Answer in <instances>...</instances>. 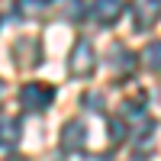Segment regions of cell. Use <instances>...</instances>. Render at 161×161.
<instances>
[{
    "instance_id": "cell-1",
    "label": "cell",
    "mask_w": 161,
    "mask_h": 161,
    "mask_svg": "<svg viewBox=\"0 0 161 161\" xmlns=\"http://www.w3.org/2000/svg\"><path fill=\"white\" fill-rule=\"evenodd\" d=\"M93 68H97V52H93L90 39H77L71 45V55H68V71L74 77H90Z\"/></svg>"
},
{
    "instance_id": "cell-2",
    "label": "cell",
    "mask_w": 161,
    "mask_h": 161,
    "mask_svg": "<svg viewBox=\"0 0 161 161\" xmlns=\"http://www.w3.org/2000/svg\"><path fill=\"white\" fill-rule=\"evenodd\" d=\"M52 100H55V87H52V84H39V80H32V84H23L19 87V103H23V110H29V113L48 110Z\"/></svg>"
},
{
    "instance_id": "cell-3",
    "label": "cell",
    "mask_w": 161,
    "mask_h": 161,
    "mask_svg": "<svg viewBox=\"0 0 161 161\" xmlns=\"http://www.w3.org/2000/svg\"><path fill=\"white\" fill-rule=\"evenodd\" d=\"M136 16H132V23H136V29L145 32V29H152V26L158 23L161 16V0H136Z\"/></svg>"
},
{
    "instance_id": "cell-4",
    "label": "cell",
    "mask_w": 161,
    "mask_h": 161,
    "mask_svg": "<svg viewBox=\"0 0 161 161\" xmlns=\"http://www.w3.org/2000/svg\"><path fill=\"white\" fill-rule=\"evenodd\" d=\"M87 145V126L80 119H71V123L61 126V148L64 152H80Z\"/></svg>"
},
{
    "instance_id": "cell-5",
    "label": "cell",
    "mask_w": 161,
    "mask_h": 161,
    "mask_svg": "<svg viewBox=\"0 0 161 161\" xmlns=\"http://www.w3.org/2000/svg\"><path fill=\"white\" fill-rule=\"evenodd\" d=\"M13 58H16V64H23V68H36V64L42 61V48H39L36 39H16V42H13Z\"/></svg>"
},
{
    "instance_id": "cell-6",
    "label": "cell",
    "mask_w": 161,
    "mask_h": 161,
    "mask_svg": "<svg viewBox=\"0 0 161 161\" xmlns=\"http://www.w3.org/2000/svg\"><path fill=\"white\" fill-rule=\"evenodd\" d=\"M90 16L100 26H113L119 16H123V0H97L90 7Z\"/></svg>"
},
{
    "instance_id": "cell-7",
    "label": "cell",
    "mask_w": 161,
    "mask_h": 161,
    "mask_svg": "<svg viewBox=\"0 0 161 161\" xmlns=\"http://www.w3.org/2000/svg\"><path fill=\"white\" fill-rule=\"evenodd\" d=\"M19 132H23V126H19V119H0V148H16L19 145Z\"/></svg>"
},
{
    "instance_id": "cell-8",
    "label": "cell",
    "mask_w": 161,
    "mask_h": 161,
    "mask_svg": "<svg viewBox=\"0 0 161 161\" xmlns=\"http://www.w3.org/2000/svg\"><path fill=\"white\" fill-rule=\"evenodd\" d=\"M58 13L64 19H77L84 16V7H80V0H58Z\"/></svg>"
},
{
    "instance_id": "cell-9",
    "label": "cell",
    "mask_w": 161,
    "mask_h": 161,
    "mask_svg": "<svg viewBox=\"0 0 161 161\" xmlns=\"http://www.w3.org/2000/svg\"><path fill=\"white\" fill-rule=\"evenodd\" d=\"M145 64L155 71H161V42H152L148 48H145Z\"/></svg>"
},
{
    "instance_id": "cell-10",
    "label": "cell",
    "mask_w": 161,
    "mask_h": 161,
    "mask_svg": "<svg viewBox=\"0 0 161 161\" xmlns=\"http://www.w3.org/2000/svg\"><path fill=\"white\" fill-rule=\"evenodd\" d=\"M106 129H110V139H113V142H123V139H126V119H110V126H106Z\"/></svg>"
},
{
    "instance_id": "cell-11",
    "label": "cell",
    "mask_w": 161,
    "mask_h": 161,
    "mask_svg": "<svg viewBox=\"0 0 161 161\" xmlns=\"http://www.w3.org/2000/svg\"><path fill=\"white\" fill-rule=\"evenodd\" d=\"M84 161H113V158H110V155H87Z\"/></svg>"
},
{
    "instance_id": "cell-12",
    "label": "cell",
    "mask_w": 161,
    "mask_h": 161,
    "mask_svg": "<svg viewBox=\"0 0 161 161\" xmlns=\"http://www.w3.org/2000/svg\"><path fill=\"white\" fill-rule=\"evenodd\" d=\"M7 161H26V158H16V155H10V158H7Z\"/></svg>"
},
{
    "instance_id": "cell-13",
    "label": "cell",
    "mask_w": 161,
    "mask_h": 161,
    "mask_svg": "<svg viewBox=\"0 0 161 161\" xmlns=\"http://www.w3.org/2000/svg\"><path fill=\"white\" fill-rule=\"evenodd\" d=\"M3 90H7V84H3V80H0V97H3Z\"/></svg>"
},
{
    "instance_id": "cell-14",
    "label": "cell",
    "mask_w": 161,
    "mask_h": 161,
    "mask_svg": "<svg viewBox=\"0 0 161 161\" xmlns=\"http://www.w3.org/2000/svg\"><path fill=\"white\" fill-rule=\"evenodd\" d=\"M36 3H48V0H36Z\"/></svg>"
}]
</instances>
